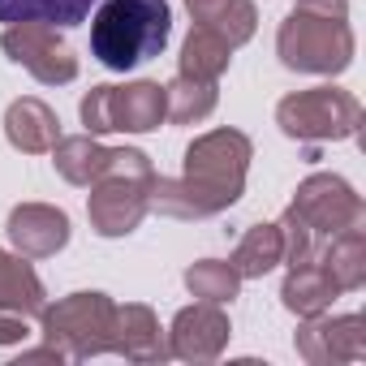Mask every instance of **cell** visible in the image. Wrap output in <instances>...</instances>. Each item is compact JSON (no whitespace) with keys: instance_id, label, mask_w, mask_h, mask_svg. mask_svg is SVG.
<instances>
[{"instance_id":"21","label":"cell","mask_w":366,"mask_h":366,"mask_svg":"<svg viewBox=\"0 0 366 366\" xmlns=\"http://www.w3.org/2000/svg\"><path fill=\"white\" fill-rule=\"evenodd\" d=\"M229 263H233V272H237L242 280H263L267 272H276V267L285 263L280 229H276V224H250V229L242 233V242L233 246Z\"/></svg>"},{"instance_id":"8","label":"cell","mask_w":366,"mask_h":366,"mask_svg":"<svg viewBox=\"0 0 366 366\" xmlns=\"http://www.w3.org/2000/svg\"><path fill=\"white\" fill-rule=\"evenodd\" d=\"M78 117L86 134H151L168 121L164 108V86L159 82H125V86H91L78 104Z\"/></svg>"},{"instance_id":"1","label":"cell","mask_w":366,"mask_h":366,"mask_svg":"<svg viewBox=\"0 0 366 366\" xmlns=\"http://www.w3.org/2000/svg\"><path fill=\"white\" fill-rule=\"evenodd\" d=\"M254 159V142L242 129H207L186 147L181 177L151 181V212L168 220H212L229 212L246 194V172Z\"/></svg>"},{"instance_id":"23","label":"cell","mask_w":366,"mask_h":366,"mask_svg":"<svg viewBox=\"0 0 366 366\" xmlns=\"http://www.w3.org/2000/svg\"><path fill=\"white\" fill-rule=\"evenodd\" d=\"M95 0H0V22H48V26H78L91 18Z\"/></svg>"},{"instance_id":"18","label":"cell","mask_w":366,"mask_h":366,"mask_svg":"<svg viewBox=\"0 0 366 366\" xmlns=\"http://www.w3.org/2000/svg\"><path fill=\"white\" fill-rule=\"evenodd\" d=\"M44 306H48V293H44V280L35 276L31 259L18 254V250L14 254L0 250V310H14V315L35 319Z\"/></svg>"},{"instance_id":"6","label":"cell","mask_w":366,"mask_h":366,"mask_svg":"<svg viewBox=\"0 0 366 366\" xmlns=\"http://www.w3.org/2000/svg\"><path fill=\"white\" fill-rule=\"evenodd\" d=\"M112 315L117 302L99 289L69 293L39 310V332L52 349H61L65 362H91L99 353H112Z\"/></svg>"},{"instance_id":"13","label":"cell","mask_w":366,"mask_h":366,"mask_svg":"<svg viewBox=\"0 0 366 366\" xmlns=\"http://www.w3.org/2000/svg\"><path fill=\"white\" fill-rule=\"evenodd\" d=\"M112 353H121L125 362H138V366H151V362L168 357V340H164V327H159L151 306H142V302L117 306V315H112Z\"/></svg>"},{"instance_id":"16","label":"cell","mask_w":366,"mask_h":366,"mask_svg":"<svg viewBox=\"0 0 366 366\" xmlns=\"http://www.w3.org/2000/svg\"><path fill=\"white\" fill-rule=\"evenodd\" d=\"M315 263L332 276V285L340 293H357L366 285V224H353V229H340L336 237H327Z\"/></svg>"},{"instance_id":"5","label":"cell","mask_w":366,"mask_h":366,"mask_svg":"<svg viewBox=\"0 0 366 366\" xmlns=\"http://www.w3.org/2000/svg\"><path fill=\"white\" fill-rule=\"evenodd\" d=\"M353 52H357V39L349 31V14H323V9L293 5L276 31V56L293 74L336 78L353 65Z\"/></svg>"},{"instance_id":"20","label":"cell","mask_w":366,"mask_h":366,"mask_svg":"<svg viewBox=\"0 0 366 366\" xmlns=\"http://www.w3.org/2000/svg\"><path fill=\"white\" fill-rule=\"evenodd\" d=\"M229 65H233V44L212 26H194L186 35V44H181V56H177V74L207 78V82H220Z\"/></svg>"},{"instance_id":"25","label":"cell","mask_w":366,"mask_h":366,"mask_svg":"<svg viewBox=\"0 0 366 366\" xmlns=\"http://www.w3.org/2000/svg\"><path fill=\"white\" fill-rule=\"evenodd\" d=\"M31 327H26V315H14V310H0V345H26Z\"/></svg>"},{"instance_id":"12","label":"cell","mask_w":366,"mask_h":366,"mask_svg":"<svg viewBox=\"0 0 366 366\" xmlns=\"http://www.w3.org/2000/svg\"><path fill=\"white\" fill-rule=\"evenodd\" d=\"M9 246L26 259H52L69 246V216L52 203H18L5 220Z\"/></svg>"},{"instance_id":"24","label":"cell","mask_w":366,"mask_h":366,"mask_svg":"<svg viewBox=\"0 0 366 366\" xmlns=\"http://www.w3.org/2000/svg\"><path fill=\"white\" fill-rule=\"evenodd\" d=\"M186 289H190V297H199V302L229 306V302L237 297V289H242V276H237L233 263H224V259H199V263L186 267Z\"/></svg>"},{"instance_id":"10","label":"cell","mask_w":366,"mask_h":366,"mask_svg":"<svg viewBox=\"0 0 366 366\" xmlns=\"http://www.w3.org/2000/svg\"><path fill=\"white\" fill-rule=\"evenodd\" d=\"M293 349L310 366H345L366 357V319L362 315H310L297 323Z\"/></svg>"},{"instance_id":"14","label":"cell","mask_w":366,"mask_h":366,"mask_svg":"<svg viewBox=\"0 0 366 366\" xmlns=\"http://www.w3.org/2000/svg\"><path fill=\"white\" fill-rule=\"evenodd\" d=\"M5 138L22 155H48L61 142V117L44 99H35V95L14 99L9 112H5Z\"/></svg>"},{"instance_id":"11","label":"cell","mask_w":366,"mask_h":366,"mask_svg":"<svg viewBox=\"0 0 366 366\" xmlns=\"http://www.w3.org/2000/svg\"><path fill=\"white\" fill-rule=\"evenodd\" d=\"M164 340H168V357L203 366V362H216V357L229 349L233 323H229L224 306H216V302H194V306H181V310L172 315V327L164 332Z\"/></svg>"},{"instance_id":"4","label":"cell","mask_w":366,"mask_h":366,"mask_svg":"<svg viewBox=\"0 0 366 366\" xmlns=\"http://www.w3.org/2000/svg\"><path fill=\"white\" fill-rule=\"evenodd\" d=\"M151 181H155V164L147 151L138 147H117L108 172L95 181V186H86V220L99 237L117 242V237H129L147 212H151Z\"/></svg>"},{"instance_id":"2","label":"cell","mask_w":366,"mask_h":366,"mask_svg":"<svg viewBox=\"0 0 366 366\" xmlns=\"http://www.w3.org/2000/svg\"><path fill=\"white\" fill-rule=\"evenodd\" d=\"M366 224V203L362 194L336 172H310L293 190V203L276 220L280 242H285V263H315L323 242L336 237L340 229Z\"/></svg>"},{"instance_id":"22","label":"cell","mask_w":366,"mask_h":366,"mask_svg":"<svg viewBox=\"0 0 366 366\" xmlns=\"http://www.w3.org/2000/svg\"><path fill=\"white\" fill-rule=\"evenodd\" d=\"M220 104V86L207 82V78H186L177 74L168 86H164V108H168V121L172 125H199L216 112Z\"/></svg>"},{"instance_id":"15","label":"cell","mask_w":366,"mask_h":366,"mask_svg":"<svg viewBox=\"0 0 366 366\" xmlns=\"http://www.w3.org/2000/svg\"><path fill=\"white\" fill-rule=\"evenodd\" d=\"M48 155H52L56 172L69 181V186L86 190V186H95V181L108 172V164H112L117 147H104L95 134H74V138H61Z\"/></svg>"},{"instance_id":"9","label":"cell","mask_w":366,"mask_h":366,"mask_svg":"<svg viewBox=\"0 0 366 366\" xmlns=\"http://www.w3.org/2000/svg\"><path fill=\"white\" fill-rule=\"evenodd\" d=\"M0 48H5V56L14 65H22L44 86H69L78 78V56L65 44L61 26H48V22H14V26H5V35H0Z\"/></svg>"},{"instance_id":"7","label":"cell","mask_w":366,"mask_h":366,"mask_svg":"<svg viewBox=\"0 0 366 366\" xmlns=\"http://www.w3.org/2000/svg\"><path fill=\"white\" fill-rule=\"evenodd\" d=\"M276 125L293 142H345L362 129V104L327 82L285 95L276 104Z\"/></svg>"},{"instance_id":"19","label":"cell","mask_w":366,"mask_h":366,"mask_svg":"<svg viewBox=\"0 0 366 366\" xmlns=\"http://www.w3.org/2000/svg\"><path fill=\"white\" fill-rule=\"evenodd\" d=\"M186 9H190L194 26L220 31L233 48L250 44L254 31H259V9H254V0H186Z\"/></svg>"},{"instance_id":"26","label":"cell","mask_w":366,"mask_h":366,"mask_svg":"<svg viewBox=\"0 0 366 366\" xmlns=\"http://www.w3.org/2000/svg\"><path fill=\"white\" fill-rule=\"evenodd\" d=\"M22 362H56V366H61L65 357H61V349H52V345L44 340L39 349H22Z\"/></svg>"},{"instance_id":"3","label":"cell","mask_w":366,"mask_h":366,"mask_svg":"<svg viewBox=\"0 0 366 366\" xmlns=\"http://www.w3.org/2000/svg\"><path fill=\"white\" fill-rule=\"evenodd\" d=\"M168 0H104L91 18V56L112 74H129L142 61H155L168 48Z\"/></svg>"},{"instance_id":"17","label":"cell","mask_w":366,"mask_h":366,"mask_svg":"<svg viewBox=\"0 0 366 366\" xmlns=\"http://www.w3.org/2000/svg\"><path fill=\"white\" fill-rule=\"evenodd\" d=\"M340 297V289L332 285V276L319 267V263H297L289 267L285 285H280V306L297 319H310V315H323L332 310V302Z\"/></svg>"}]
</instances>
